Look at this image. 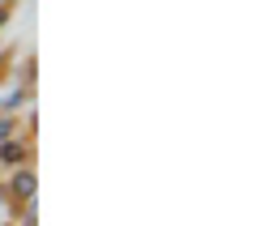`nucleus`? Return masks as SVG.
Here are the masks:
<instances>
[{
	"label": "nucleus",
	"instance_id": "7ed1b4c3",
	"mask_svg": "<svg viewBox=\"0 0 256 226\" xmlns=\"http://www.w3.org/2000/svg\"><path fill=\"white\" fill-rule=\"evenodd\" d=\"M26 102H34V86H18V82H9V90L0 94V116H13V111H22Z\"/></svg>",
	"mask_w": 256,
	"mask_h": 226
},
{
	"label": "nucleus",
	"instance_id": "20e7f679",
	"mask_svg": "<svg viewBox=\"0 0 256 226\" xmlns=\"http://www.w3.org/2000/svg\"><path fill=\"white\" fill-rule=\"evenodd\" d=\"M13 132H22V120L18 116H0V141H9Z\"/></svg>",
	"mask_w": 256,
	"mask_h": 226
},
{
	"label": "nucleus",
	"instance_id": "0eeeda50",
	"mask_svg": "<svg viewBox=\"0 0 256 226\" xmlns=\"http://www.w3.org/2000/svg\"><path fill=\"white\" fill-rule=\"evenodd\" d=\"M0 47H4V43H0Z\"/></svg>",
	"mask_w": 256,
	"mask_h": 226
},
{
	"label": "nucleus",
	"instance_id": "f257e3e1",
	"mask_svg": "<svg viewBox=\"0 0 256 226\" xmlns=\"http://www.w3.org/2000/svg\"><path fill=\"white\" fill-rule=\"evenodd\" d=\"M4 196H9V222H13V214H18L26 200H38V175H34V166H13L9 171V180H4Z\"/></svg>",
	"mask_w": 256,
	"mask_h": 226
},
{
	"label": "nucleus",
	"instance_id": "f03ea898",
	"mask_svg": "<svg viewBox=\"0 0 256 226\" xmlns=\"http://www.w3.org/2000/svg\"><path fill=\"white\" fill-rule=\"evenodd\" d=\"M0 166L4 171H13V166H34V136L13 132L9 141H0Z\"/></svg>",
	"mask_w": 256,
	"mask_h": 226
},
{
	"label": "nucleus",
	"instance_id": "423d86ee",
	"mask_svg": "<svg viewBox=\"0 0 256 226\" xmlns=\"http://www.w3.org/2000/svg\"><path fill=\"white\" fill-rule=\"evenodd\" d=\"M9 56H13V52H4V47H0V82H9Z\"/></svg>",
	"mask_w": 256,
	"mask_h": 226
},
{
	"label": "nucleus",
	"instance_id": "39448f33",
	"mask_svg": "<svg viewBox=\"0 0 256 226\" xmlns=\"http://www.w3.org/2000/svg\"><path fill=\"white\" fill-rule=\"evenodd\" d=\"M13 13H18V0H0V30L13 22Z\"/></svg>",
	"mask_w": 256,
	"mask_h": 226
}]
</instances>
